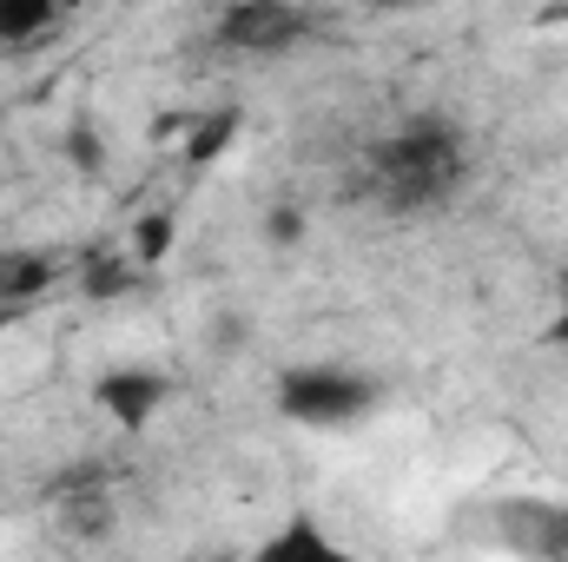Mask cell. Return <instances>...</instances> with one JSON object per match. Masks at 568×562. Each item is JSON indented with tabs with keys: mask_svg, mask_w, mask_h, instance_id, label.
<instances>
[{
	"mask_svg": "<svg viewBox=\"0 0 568 562\" xmlns=\"http://www.w3.org/2000/svg\"><path fill=\"white\" fill-rule=\"evenodd\" d=\"M60 145H67V159H73L80 172H100V165H106V140H100V127H93V120H73Z\"/></svg>",
	"mask_w": 568,
	"mask_h": 562,
	"instance_id": "8fae6325",
	"label": "cell"
},
{
	"mask_svg": "<svg viewBox=\"0 0 568 562\" xmlns=\"http://www.w3.org/2000/svg\"><path fill=\"white\" fill-rule=\"evenodd\" d=\"M165 133H179L185 165H219L225 145H239V133H245V113H239V107H205V113H185V120L165 127Z\"/></svg>",
	"mask_w": 568,
	"mask_h": 562,
	"instance_id": "8992f818",
	"label": "cell"
},
{
	"mask_svg": "<svg viewBox=\"0 0 568 562\" xmlns=\"http://www.w3.org/2000/svg\"><path fill=\"white\" fill-rule=\"evenodd\" d=\"M304 33H311V13L284 0H239L219 13V47L232 53H291Z\"/></svg>",
	"mask_w": 568,
	"mask_h": 562,
	"instance_id": "277c9868",
	"label": "cell"
},
{
	"mask_svg": "<svg viewBox=\"0 0 568 562\" xmlns=\"http://www.w3.org/2000/svg\"><path fill=\"white\" fill-rule=\"evenodd\" d=\"M252 562H364L324 516H311V510H284L278 523L258 536V550Z\"/></svg>",
	"mask_w": 568,
	"mask_h": 562,
	"instance_id": "5b68a950",
	"label": "cell"
},
{
	"mask_svg": "<svg viewBox=\"0 0 568 562\" xmlns=\"http://www.w3.org/2000/svg\"><path fill=\"white\" fill-rule=\"evenodd\" d=\"M364 165H371V192L390 212H436V205H449L469 185L463 127L456 120H436V113H417L397 133H384V140L371 145Z\"/></svg>",
	"mask_w": 568,
	"mask_h": 562,
	"instance_id": "6da1fadb",
	"label": "cell"
},
{
	"mask_svg": "<svg viewBox=\"0 0 568 562\" xmlns=\"http://www.w3.org/2000/svg\"><path fill=\"white\" fill-rule=\"evenodd\" d=\"M272 404L297 430H351L384 404V384L357 364H291L272 384Z\"/></svg>",
	"mask_w": 568,
	"mask_h": 562,
	"instance_id": "7a4b0ae2",
	"label": "cell"
},
{
	"mask_svg": "<svg viewBox=\"0 0 568 562\" xmlns=\"http://www.w3.org/2000/svg\"><path fill=\"white\" fill-rule=\"evenodd\" d=\"M73 279H80L87 298L113 304V298H133V291H140V265H133L126 252H87V259L73 265Z\"/></svg>",
	"mask_w": 568,
	"mask_h": 562,
	"instance_id": "9c48e42d",
	"label": "cell"
},
{
	"mask_svg": "<svg viewBox=\"0 0 568 562\" xmlns=\"http://www.w3.org/2000/svg\"><path fill=\"white\" fill-rule=\"evenodd\" d=\"M60 284V259L53 252H7L0 259V304L7 311H27L33 298H47Z\"/></svg>",
	"mask_w": 568,
	"mask_h": 562,
	"instance_id": "52a82bcc",
	"label": "cell"
},
{
	"mask_svg": "<svg viewBox=\"0 0 568 562\" xmlns=\"http://www.w3.org/2000/svg\"><path fill=\"white\" fill-rule=\"evenodd\" d=\"M53 27H60L53 0H0V47H27V40H40Z\"/></svg>",
	"mask_w": 568,
	"mask_h": 562,
	"instance_id": "30bf717a",
	"label": "cell"
},
{
	"mask_svg": "<svg viewBox=\"0 0 568 562\" xmlns=\"http://www.w3.org/2000/svg\"><path fill=\"white\" fill-rule=\"evenodd\" d=\"M172 252H179V212H172V205H145L140 219L126 225V259H133L140 272H159Z\"/></svg>",
	"mask_w": 568,
	"mask_h": 562,
	"instance_id": "ba28073f",
	"label": "cell"
},
{
	"mask_svg": "<svg viewBox=\"0 0 568 562\" xmlns=\"http://www.w3.org/2000/svg\"><path fill=\"white\" fill-rule=\"evenodd\" d=\"M165 404H172V378L152 364H106L93 378V411L120 430H152Z\"/></svg>",
	"mask_w": 568,
	"mask_h": 562,
	"instance_id": "3957f363",
	"label": "cell"
},
{
	"mask_svg": "<svg viewBox=\"0 0 568 562\" xmlns=\"http://www.w3.org/2000/svg\"><path fill=\"white\" fill-rule=\"evenodd\" d=\"M542 344H549V351H562V358H568V265L556 272V318H549Z\"/></svg>",
	"mask_w": 568,
	"mask_h": 562,
	"instance_id": "4fadbf2b",
	"label": "cell"
},
{
	"mask_svg": "<svg viewBox=\"0 0 568 562\" xmlns=\"http://www.w3.org/2000/svg\"><path fill=\"white\" fill-rule=\"evenodd\" d=\"M265 239L272 245H304V212L297 205H272L265 212Z\"/></svg>",
	"mask_w": 568,
	"mask_h": 562,
	"instance_id": "7c38bea8",
	"label": "cell"
}]
</instances>
